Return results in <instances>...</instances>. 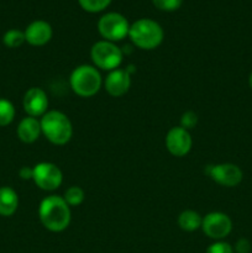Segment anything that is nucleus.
Here are the masks:
<instances>
[{
  "label": "nucleus",
  "instance_id": "nucleus-16",
  "mask_svg": "<svg viewBox=\"0 0 252 253\" xmlns=\"http://www.w3.org/2000/svg\"><path fill=\"white\" fill-rule=\"evenodd\" d=\"M203 217L194 210H185L180 212L178 216V225L182 230L188 232H193L202 227Z\"/></svg>",
  "mask_w": 252,
  "mask_h": 253
},
{
  "label": "nucleus",
  "instance_id": "nucleus-24",
  "mask_svg": "<svg viewBox=\"0 0 252 253\" xmlns=\"http://www.w3.org/2000/svg\"><path fill=\"white\" fill-rule=\"evenodd\" d=\"M235 250H236L237 253H250V251H251V244L246 239H241L236 242Z\"/></svg>",
  "mask_w": 252,
  "mask_h": 253
},
{
  "label": "nucleus",
  "instance_id": "nucleus-10",
  "mask_svg": "<svg viewBox=\"0 0 252 253\" xmlns=\"http://www.w3.org/2000/svg\"><path fill=\"white\" fill-rule=\"evenodd\" d=\"M192 137L189 131L184 130L180 126L172 127L166 136V147L170 155L175 157H183L192 148Z\"/></svg>",
  "mask_w": 252,
  "mask_h": 253
},
{
  "label": "nucleus",
  "instance_id": "nucleus-15",
  "mask_svg": "<svg viewBox=\"0 0 252 253\" xmlns=\"http://www.w3.org/2000/svg\"><path fill=\"white\" fill-rule=\"evenodd\" d=\"M19 207V197L16 192L10 187L0 188V215L11 216Z\"/></svg>",
  "mask_w": 252,
  "mask_h": 253
},
{
  "label": "nucleus",
  "instance_id": "nucleus-13",
  "mask_svg": "<svg viewBox=\"0 0 252 253\" xmlns=\"http://www.w3.org/2000/svg\"><path fill=\"white\" fill-rule=\"evenodd\" d=\"M52 27L43 20L31 22L25 30V40L32 46H43L51 40Z\"/></svg>",
  "mask_w": 252,
  "mask_h": 253
},
{
  "label": "nucleus",
  "instance_id": "nucleus-12",
  "mask_svg": "<svg viewBox=\"0 0 252 253\" xmlns=\"http://www.w3.org/2000/svg\"><path fill=\"white\" fill-rule=\"evenodd\" d=\"M104 85H105L106 91L111 96H115V98L123 96L130 89V74H128V72L123 71V69H114L106 77Z\"/></svg>",
  "mask_w": 252,
  "mask_h": 253
},
{
  "label": "nucleus",
  "instance_id": "nucleus-22",
  "mask_svg": "<svg viewBox=\"0 0 252 253\" xmlns=\"http://www.w3.org/2000/svg\"><path fill=\"white\" fill-rule=\"evenodd\" d=\"M198 124V115L193 111H187L180 118V127L189 131L190 128H194Z\"/></svg>",
  "mask_w": 252,
  "mask_h": 253
},
{
  "label": "nucleus",
  "instance_id": "nucleus-7",
  "mask_svg": "<svg viewBox=\"0 0 252 253\" xmlns=\"http://www.w3.org/2000/svg\"><path fill=\"white\" fill-rule=\"evenodd\" d=\"M32 179L39 188L47 192L56 190L62 184V172L56 165L49 162L39 163L34 167Z\"/></svg>",
  "mask_w": 252,
  "mask_h": 253
},
{
  "label": "nucleus",
  "instance_id": "nucleus-2",
  "mask_svg": "<svg viewBox=\"0 0 252 253\" xmlns=\"http://www.w3.org/2000/svg\"><path fill=\"white\" fill-rule=\"evenodd\" d=\"M40 124L42 133L53 145H66L71 140L73 133L71 120L61 111H47L42 116Z\"/></svg>",
  "mask_w": 252,
  "mask_h": 253
},
{
  "label": "nucleus",
  "instance_id": "nucleus-9",
  "mask_svg": "<svg viewBox=\"0 0 252 253\" xmlns=\"http://www.w3.org/2000/svg\"><path fill=\"white\" fill-rule=\"evenodd\" d=\"M207 173L210 175L214 182L222 187H236L242 180V170L240 167L232 163H221V165L210 166L207 169Z\"/></svg>",
  "mask_w": 252,
  "mask_h": 253
},
{
  "label": "nucleus",
  "instance_id": "nucleus-8",
  "mask_svg": "<svg viewBox=\"0 0 252 253\" xmlns=\"http://www.w3.org/2000/svg\"><path fill=\"white\" fill-rule=\"evenodd\" d=\"M202 229L208 237L214 240L225 239L232 230V222L224 212H209L203 219Z\"/></svg>",
  "mask_w": 252,
  "mask_h": 253
},
{
  "label": "nucleus",
  "instance_id": "nucleus-6",
  "mask_svg": "<svg viewBox=\"0 0 252 253\" xmlns=\"http://www.w3.org/2000/svg\"><path fill=\"white\" fill-rule=\"evenodd\" d=\"M98 30L105 41L115 42L127 36L130 25L126 17L119 12H109L100 17L98 22Z\"/></svg>",
  "mask_w": 252,
  "mask_h": 253
},
{
  "label": "nucleus",
  "instance_id": "nucleus-18",
  "mask_svg": "<svg viewBox=\"0 0 252 253\" xmlns=\"http://www.w3.org/2000/svg\"><path fill=\"white\" fill-rule=\"evenodd\" d=\"M25 41H26V40H25V32L16 29L6 31L5 32L4 37H2V42H4L5 46L9 47V48H17V47L21 46Z\"/></svg>",
  "mask_w": 252,
  "mask_h": 253
},
{
  "label": "nucleus",
  "instance_id": "nucleus-23",
  "mask_svg": "<svg viewBox=\"0 0 252 253\" xmlns=\"http://www.w3.org/2000/svg\"><path fill=\"white\" fill-rule=\"evenodd\" d=\"M207 253H234V250L227 242H215L208 247Z\"/></svg>",
  "mask_w": 252,
  "mask_h": 253
},
{
  "label": "nucleus",
  "instance_id": "nucleus-14",
  "mask_svg": "<svg viewBox=\"0 0 252 253\" xmlns=\"http://www.w3.org/2000/svg\"><path fill=\"white\" fill-rule=\"evenodd\" d=\"M41 132V124L36 118H32V116L22 119L17 126V137L25 143L35 142L40 137Z\"/></svg>",
  "mask_w": 252,
  "mask_h": 253
},
{
  "label": "nucleus",
  "instance_id": "nucleus-26",
  "mask_svg": "<svg viewBox=\"0 0 252 253\" xmlns=\"http://www.w3.org/2000/svg\"><path fill=\"white\" fill-rule=\"evenodd\" d=\"M249 83H250V86H251V88H252V72H251V74H250V78H249Z\"/></svg>",
  "mask_w": 252,
  "mask_h": 253
},
{
  "label": "nucleus",
  "instance_id": "nucleus-11",
  "mask_svg": "<svg viewBox=\"0 0 252 253\" xmlns=\"http://www.w3.org/2000/svg\"><path fill=\"white\" fill-rule=\"evenodd\" d=\"M24 109L27 115L32 118L43 116L48 108V99L41 88H30L24 96Z\"/></svg>",
  "mask_w": 252,
  "mask_h": 253
},
{
  "label": "nucleus",
  "instance_id": "nucleus-25",
  "mask_svg": "<svg viewBox=\"0 0 252 253\" xmlns=\"http://www.w3.org/2000/svg\"><path fill=\"white\" fill-rule=\"evenodd\" d=\"M19 175L22 178V179H32V175H34V168H29V167H22L20 169Z\"/></svg>",
  "mask_w": 252,
  "mask_h": 253
},
{
  "label": "nucleus",
  "instance_id": "nucleus-20",
  "mask_svg": "<svg viewBox=\"0 0 252 253\" xmlns=\"http://www.w3.org/2000/svg\"><path fill=\"white\" fill-rule=\"evenodd\" d=\"M78 1L85 11L99 12L105 9L111 0H78Z\"/></svg>",
  "mask_w": 252,
  "mask_h": 253
},
{
  "label": "nucleus",
  "instance_id": "nucleus-19",
  "mask_svg": "<svg viewBox=\"0 0 252 253\" xmlns=\"http://www.w3.org/2000/svg\"><path fill=\"white\" fill-rule=\"evenodd\" d=\"M84 198H85L84 190L81 187L73 185V187L68 188L66 190L63 199L66 200V203L69 207H78V205H81L84 202Z\"/></svg>",
  "mask_w": 252,
  "mask_h": 253
},
{
  "label": "nucleus",
  "instance_id": "nucleus-3",
  "mask_svg": "<svg viewBox=\"0 0 252 253\" xmlns=\"http://www.w3.org/2000/svg\"><path fill=\"white\" fill-rule=\"evenodd\" d=\"M128 36L133 44L141 49H153L163 41V30L160 24L151 19H140L128 30Z\"/></svg>",
  "mask_w": 252,
  "mask_h": 253
},
{
  "label": "nucleus",
  "instance_id": "nucleus-5",
  "mask_svg": "<svg viewBox=\"0 0 252 253\" xmlns=\"http://www.w3.org/2000/svg\"><path fill=\"white\" fill-rule=\"evenodd\" d=\"M91 59L98 68L114 71L123 62V52L114 42L99 41L93 44L90 51Z\"/></svg>",
  "mask_w": 252,
  "mask_h": 253
},
{
  "label": "nucleus",
  "instance_id": "nucleus-21",
  "mask_svg": "<svg viewBox=\"0 0 252 253\" xmlns=\"http://www.w3.org/2000/svg\"><path fill=\"white\" fill-rule=\"evenodd\" d=\"M153 5L162 11H174L179 9L183 0H152Z\"/></svg>",
  "mask_w": 252,
  "mask_h": 253
},
{
  "label": "nucleus",
  "instance_id": "nucleus-1",
  "mask_svg": "<svg viewBox=\"0 0 252 253\" xmlns=\"http://www.w3.org/2000/svg\"><path fill=\"white\" fill-rule=\"evenodd\" d=\"M39 216L42 225L47 230L52 232H61L69 226L71 209L62 197L49 195L40 204Z\"/></svg>",
  "mask_w": 252,
  "mask_h": 253
},
{
  "label": "nucleus",
  "instance_id": "nucleus-17",
  "mask_svg": "<svg viewBox=\"0 0 252 253\" xmlns=\"http://www.w3.org/2000/svg\"><path fill=\"white\" fill-rule=\"evenodd\" d=\"M15 118V108L7 99H0V126H7Z\"/></svg>",
  "mask_w": 252,
  "mask_h": 253
},
{
  "label": "nucleus",
  "instance_id": "nucleus-4",
  "mask_svg": "<svg viewBox=\"0 0 252 253\" xmlns=\"http://www.w3.org/2000/svg\"><path fill=\"white\" fill-rule=\"evenodd\" d=\"M71 88L77 95L89 98L95 95L101 86V76L98 69L89 64L77 67L71 74Z\"/></svg>",
  "mask_w": 252,
  "mask_h": 253
}]
</instances>
